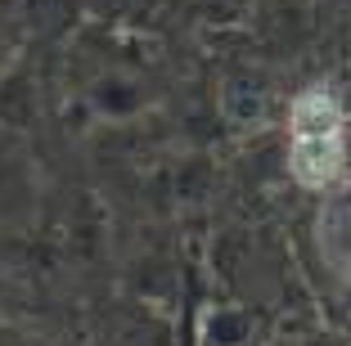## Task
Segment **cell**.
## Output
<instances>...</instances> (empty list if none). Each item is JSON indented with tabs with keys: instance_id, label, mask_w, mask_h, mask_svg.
I'll use <instances>...</instances> for the list:
<instances>
[{
	"instance_id": "cell-1",
	"label": "cell",
	"mask_w": 351,
	"mask_h": 346,
	"mask_svg": "<svg viewBox=\"0 0 351 346\" xmlns=\"http://www.w3.org/2000/svg\"><path fill=\"white\" fill-rule=\"evenodd\" d=\"M347 149H342V103L329 90H302L293 103V153L289 166L298 184L324 189L338 180Z\"/></svg>"
}]
</instances>
